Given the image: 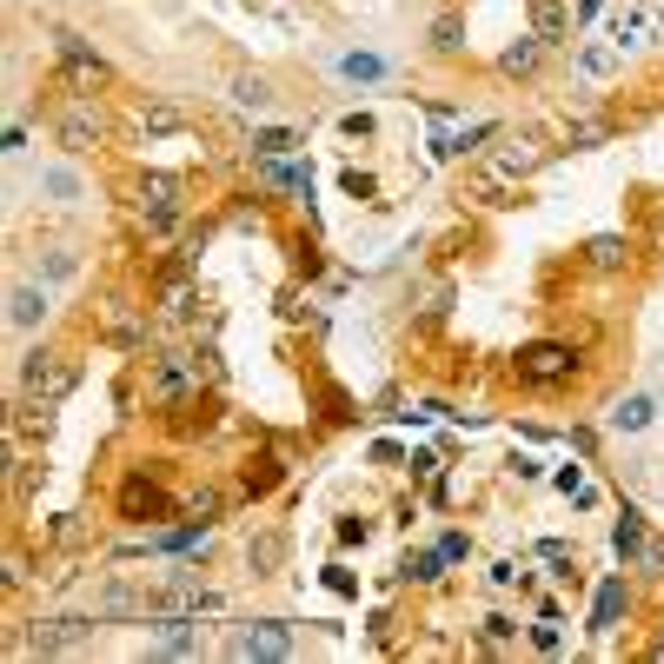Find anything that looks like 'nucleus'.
Segmentation results:
<instances>
[{
	"instance_id": "nucleus-1",
	"label": "nucleus",
	"mask_w": 664,
	"mask_h": 664,
	"mask_svg": "<svg viewBox=\"0 0 664 664\" xmlns=\"http://www.w3.org/2000/svg\"><path fill=\"white\" fill-rule=\"evenodd\" d=\"M538 159H545V140H538V133H498V146H491V159L478 166L472 193H478V200H491L506 180H525Z\"/></svg>"
},
{
	"instance_id": "nucleus-2",
	"label": "nucleus",
	"mask_w": 664,
	"mask_h": 664,
	"mask_svg": "<svg viewBox=\"0 0 664 664\" xmlns=\"http://www.w3.org/2000/svg\"><path fill=\"white\" fill-rule=\"evenodd\" d=\"M206 379H213L206 359H193V353H166V359L153 366V379H146V399H153V405H180V399L200 392Z\"/></svg>"
},
{
	"instance_id": "nucleus-3",
	"label": "nucleus",
	"mask_w": 664,
	"mask_h": 664,
	"mask_svg": "<svg viewBox=\"0 0 664 664\" xmlns=\"http://www.w3.org/2000/svg\"><path fill=\"white\" fill-rule=\"evenodd\" d=\"M73 379H80V366L60 359V353H27V366H21V386H27L34 405H60L73 392Z\"/></svg>"
},
{
	"instance_id": "nucleus-4",
	"label": "nucleus",
	"mask_w": 664,
	"mask_h": 664,
	"mask_svg": "<svg viewBox=\"0 0 664 664\" xmlns=\"http://www.w3.org/2000/svg\"><path fill=\"white\" fill-rule=\"evenodd\" d=\"M54 127H60V146H67V153H87V146H100V133H107V120H100V107H94L87 94H60Z\"/></svg>"
},
{
	"instance_id": "nucleus-5",
	"label": "nucleus",
	"mask_w": 664,
	"mask_h": 664,
	"mask_svg": "<svg viewBox=\"0 0 664 664\" xmlns=\"http://www.w3.org/2000/svg\"><path fill=\"white\" fill-rule=\"evenodd\" d=\"M226 657H253V664H280V657H293V631L286 625H273V618H260V625H239L233 638H226Z\"/></svg>"
},
{
	"instance_id": "nucleus-6",
	"label": "nucleus",
	"mask_w": 664,
	"mask_h": 664,
	"mask_svg": "<svg viewBox=\"0 0 664 664\" xmlns=\"http://www.w3.org/2000/svg\"><path fill=\"white\" fill-rule=\"evenodd\" d=\"M565 372H571V346L565 340H532L519 353V379H532V386H558Z\"/></svg>"
},
{
	"instance_id": "nucleus-7",
	"label": "nucleus",
	"mask_w": 664,
	"mask_h": 664,
	"mask_svg": "<svg viewBox=\"0 0 664 664\" xmlns=\"http://www.w3.org/2000/svg\"><path fill=\"white\" fill-rule=\"evenodd\" d=\"M140 220L153 226V233H166L180 220V180H166V174H146L140 180Z\"/></svg>"
},
{
	"instance_id": "nucleus-8",
	"label": "nucleus",
	"mask_w": 664,
	"mask_h": 664,
	"mask_svg": "<svg viewBox=\"0 0 664 664\" xmlns=\"http://www.w3.org/2000/svg\"><path fill=\"white\" fill-rule=\"evenodd\" d=\"M47 312H54L47 286H34V280H14V286H8V325H14V332H40Z\"/></svg>"
},
{
	"instance_id": "nucleus-9",
	"label": "nucleus",
	"mask_w": 664,
	"mask_h": 664,
	"mask_svg": "<svg viewBox=\"0 0 664 664\" xmlns=\"http://www.w3.org/2000/svg\"><path fill=\"white\" fill-rule=\"evenodd\" d=\"M100 618L94 612H80V618H47V625H34V638H27V651H40V657H54V651H67V644H80Z\"/></svg>"
},
{
	"instance_id": "nucleus-10",
	"label": "nucleus",
	"mask_w": 664,
	"mask_h": 664,
	"mask_svg": "<svg viewBox=\"0 0 664 664\" xmlns=\"http://www.w3.org/2000/svg\"><path fill=\"white\" fill-rule=\"evenodd\" d=\"M651 419H657V399H651V392H625V399L605 412V426H612V432H625V439H631V432H644Z\"/></svg>"
},
{
	"instance_id": "nucleus-11",
	"label": "nucleus",
	"mask_w": 664,
	"mask_h": 664,
	"mask_svg": "<svg viewBox=\"0 0 664 664\" xmlns=\"http://www.w3.org/2000/svg\"><path fill=\"white\" fill-rule=\"evenodd\" d=\"M120 519H166V491L146 485V478H127L120 485Z\"/></svg>"
},
{
	"instance_id": "nucleus-12",
	"label": "nucleus",
	"mask_w": 664,
	"mask_h": 664,
	"mask_svg": "<svg viewBox=\"0 0 664 664\" xmlns=\"http://www.w3.org/2000/svg\"><path fill=\"white\" fill-rule=\"evenodd\" d=\"M40 193H47L54 206H80V200H87V180H80L73 166L54 159V166H40Z\"/></svg>"
},
{
	"instance_id": "nucleus-13",
	"label": "nucleus",
	"mask_w": 664,
	"mask_h": 664,
	"mask_svg": "<svg viewBox=\"0 0 664 664\" xmlns=\"http://www.w3.org/2000/svg\"><path fill=\"white\" fill-rule=\"evenodd\" d=\"M153 644H159V657H193L200 651V631H193V618H159L153 625Z\"/></svg>"
},
{
	"instance_id": "nucleus-14",
	"label": "nucleus",
	"mask_w": 664,
	"mask_h": 664,
	"mask_svg": "<svg viewBox=\"0 0 664 664\" xmlns=\"http://www.w3.org/2000/svg\"><path fill=\"white\" fill-rule=\"evenodd\" d=\"M618 60H625L618 40H585V47H578V73H585V80H612Z\"/></svg>"
},
{
	"instance_id": "nucleus-15",
	"label": "nucleus",
	"mask_w": 664,
	"mask_h": 664,
	"mask_svg": "<svg viewBox=\"0 0 664 664\" xmlns=\"http://www.w3.org/2000/svg\"><path fill=\"white\" fill-rule=\"evenodd\" d=\"M625 260H631V246H625L618 233L585 239V266H592V273H625Z\"/></svg>"
},
{
	"instance_id": "nucleus-16",
	"label": "nucleus",
	"mask_w": 664,
	"mask_h": 664,
	"mask_svg": "<svg viewBox=\"0 0 664 664\" xmlns=\"http://www.w3.org/2000/svg\"><path fill=\"white\" fill-rule=\"evenodd\" d=\"M538 54H545V40L538 34H519L506 54H498V73H512V80H525V73H538Z\"/></svg>"
},
{
	"instance_id": "nucleus-17",
	"label": "nucleus",
	"mask_w": 664,
	"mask_h": 664,
	"mask_svg": "<svg viewBox=\"0 0 664 664\" xmlns=\"http://www.w3.org/2000/svg\"><path fill=\"white\" fill-rule=\"evenodd\" d=\"M60 60H67L80 80H107V60H100L87 40H80V34H60Z\"/></svg>"
},
{
	"instance_id": "nucleus-18",
	"label": "nucleus",
	"mask_w": 664,
	"mask_h": 664,
	"mask_svg": "<svg viewBox=\"0 0 664 664\" xmlns=\"http://www.w3.org/2000/svg\"><path fill=\"white\" fill-rule=\"evenodd\" d=\"M280 558H286V538H280V532H260L253 545H246V565H253V578L280 571Z\"/></svg>"
},
{
	"instance_id": "nucleus-19",
	"label": "nucleus",
	"mask_w": 664,
	"mask_h": 664,
	"mask_svg": "<svg viewBox=\"0 0 664 664\" xmlns=\"http://www.w3.org/2000/svg\"><path fill=\"white\" fill-rule=\"evenodd\" d=\"M233 100H239L246 114H266V107H273V80H260V73H239V80H233Z\"/></svg>"
},
{
	"instance_id": "nucleus-20",
	"label": "nucleus",
	"mask_w": 664,
	"mask_h": 664,
	"mask_svg": "<svg viewBox=\"0 0 664 664\" xmlns=\"http://www.w3.org/2000/svg\"><path fill=\"white\" fill-rule=\"evenodd\" d=\"M612 545H618V558H644V545H651V538H644V519L625 512V519L612 525Z\"/></svg>"
},
{
	"instance_id": "nucleus-21",
	"label": "nucleus",
	"mask_w": 664,
	"mask_h": 664,
	"mask_svg": "<svg viewBox=\"0 0 664 664\" xmlns=\"http://www.w3.org/2000/svg\"><path fill=\"white\" fill-rule=\"evenodd\" d=\"M340 73L353 80V87H372V80H386V60H379V54H359V47H353V54L340 60Z\"/></svg>"
},
{
	"instance_id": "nucleus-22",
	"label": "nucleus",
	"mask_w": 664,
	"mask_h": 664,
	"mask_svg": "<svg viewBox=\"0 0 664 664\" xmlns=\"http://www.w3.org/2000/svg\"><path fill=\"white\" fill-rule=\"evenodd\" d=\"M80 273V253H67V246H47L40 253V280H54V286H67Z\"/></svg>"
},
{
	"instance_id": "nucleus-23",
	"label": "nucleus",
	"mask_w": 664,
	"mask_h": 664,
	"mask_svg": "<svg viewBox=\"0 0 664 664\" xmlns=\"http://www.w3.org/2000/svg\"><path fill=\"white\" fill-rule=\"evenodd\" d=\"M532 27H538V40H565V8L558 0H532Z\"/></svg>"
},
{
	"instance_id": "nucleus-24",
	"label": "nucleus",
	"mask_w": 664,
	"mask_h": 664,
	"mask_svg": "<svg viewBox=\"0 0 664 664\" xmlns=\"http://www.w3.org/2000/svg\"><path fill=\"white\" fill-rule=\"evenodd\" d=\"M618 612H625V585L612 578V585L598 592V618H592V631H612V625H618Z\"/></svg>"
},
{
	"instance_id": "nucleus-25",
	"label": "nucleus",
	"mask_w": 664,
	"mask_h": 664,
	"mask_svg": "<svg viewBox=\"0 0 664 664\" xmlns=\"http://www.w3.org/2000/svg\"><path fill=\"white\" fill-rule=\"evenodd\" d=\"M432 47H439V54H459V47H465V27H459V14H439V21H432Z\"/></svg>"
},
{
	"instance_id": "nucleus-26",
	"label": "nucleus",
	"mask_w": 664,
	"mask_h": 664,
	"mask_svg": "<svg viewBox=\"0 0 664 664\" xmlns=\"http://www.w3.org/2000/svg\"><path fill=\"white\" fill-rule=\"evenodd\" d=\"M293 146H299V133H286V127H266V133L253 140V153H266V159H286Z\"/></svg>"
},
{
	"instance_id": "nucleus-27",
	"label": "nucleus",
	"mask_w": 664,
	"mask_h": 664,
	"mask_svg": "<svg viewBox=\"0 0 664 664\" xmlns=\"http://www.w3.org/2000/svg\"><path fill=\"white\" fill-rule=\"evenodd\" d=\"M439 565H446V552H412V558H405V578L432 585V578H439Z\"/></svg>"
},
{
	"instance_id": "nucleus-28",
	"label": "nucleus",
	"mask_w": 664,
	"mask_h": 664,
	"mask_svg": "<svg viewBox=\"0 0 664 664\" xmlns=\"http://www.w3.org/2000/svg\"><path fill=\"white\" fill-rule=\"evenodd\" d=\"M532 644H538V651H545V657H552V651H558V644H565V631H558V612H545V618H538V625H532Z\"/></svg>"
},
{
	"instance_id": "nucleus-29",
	"label": "nucleus",
	"mask_w": 664,
	"mask_h": 664,
	"mask_svg": "<svg viewBox=\"0 0 664 664\" xmlns=\"http://www.w3.org/2000/svg\"><path fill=\"white\" fill-rule=\"evenodd\" d=\"M478 631H485V644H512V638H519V625H512L506 612H491V618H485Z\"/></svg>"
},
{
	"instance_id": "nucleus-30",
	"label": "nucleus",
	"mask_w": 664,
	"mask_h": 664,
	"mask_svg": "<svg viewBox=\"0 0 664 664\" xmlns=\"http://www.w3.org/2000/svg\"><path fill=\"white\" fill-rule=\"evenodd\" d=\"M174 127H180V107H166V100L146 107V133H174Z\"/></svg>"
},
{
	"instance_id": "nucleus-31",
	"label": "nucleus",
	"mask_w": 664,
	"mask_h": 664,
	"mask_svg": "<svg viewBox=\"0 0 664 664\" xmlns=\"http://www.w3.org/2000/svg\"><path fill=\"white\" fill-rule=\"evenodd\" d=\"M340 127H346V140H372V114H346Z\"/></svg>"
}]
</instances>
